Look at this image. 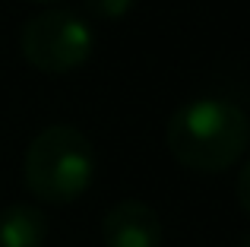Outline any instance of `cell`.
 Listing matches in <instances>:
<instances>
[{
  "label": "cell",
  "instance_id": "2",
  "mask_svg": "<svg viewBox=\"0 0 250 247\" xmlns=\"http://www.w3.org/2000/svg\"><path fill=\"white\" fill-rule=\"evenodd\" d=\"M95 178V149L70 124L44 127L25 149V187L35 200L63 206L80 200Z\"/></svg>",
  "mask_w": 250,
  "mask_h": 247
},
{
  "label": "cell",
  "instance_id": "1",
  "mask_svg": "<svg viewBox=\"0 0 250 247\" xmlns=\"http://www.w3.org/2000/svg\"><path fill=\"white\" fill-rule=\"evenodd\" d=\"M165 143L184 168L196 174H219L247 152L250 121L234 102L203 95L168 118Z\"/></svg>",
  "mask_w": 250,
  "mask_h": 247
},
{
  "label": "cell",
  "instance_id": "9",
  "mask_svg": "<svg viewBox=\"0 0 250 247\" xmlns=\"http://www.w3.org/2000/svg\"><path fill=\"white\" fill-rule=\"evenodd\" d=\"M32 3H57V0H32Z\"/></svg>",
  "mask_w": 250,
  "mask_h": 247
},
{
  "label": "cell",
  "instance_id": "4",
  "mask_svg": "<svg viewBox=\"0 0 250 247\" xmlns=\"http://www.w3.org/2000/svg\"><path fill=\"white\" fill-rule=\"evenodd\" d=\"M104 247H162V219L143 200H121L102 219Z\"/></svg>",
  "mask_w": 250,
  "mask_h": 247
},
{
  "label": "cell",
  "instance_id": "7",
  "mask_svg": "<svg viewBox=\"0 0 250 247\" xmlns=\"http://www.w3.org/2000/svg\"><path fill=\"white\" fill-rule=\"evenodd\" d=\"M234 190H238V203H241V209L247 212L250 216V162L244 168H241V174H238V187H234Z\"/></svg>",
  "mask_w": 250,
  "mask_h": 247
},
{
  "label": "cell",
  "instance_id": "8",
  "mask_svg": "<svg viewBox=\"0 0 250 247\" xmlns=\"http://www.w3.org/2000/svg\"><path fill=\"white\" fill-rule=\"evenodd\" d=\"M238 247H250V235H244V241H241Z\"/></svg>",
  "mask_w": 250,
  "mask_h": 247
},
{
  "label": "cell",
  "instance_id": "6",
  "mask_svg": "<svg viewBox=\"0 0 250 247\" xmlns=\"http://www.w3.org/2000/svg\"><path fill=\"white\" fill-rule=\"evenodd\" d=\"M133 6H136V0H85V10L95 19H104V22L124 19Z\"/></svg>",
  "mask_w": 250,
  "mask_h": 247
},
{
  "label": "cell",
  "instance_id": "3",
  "mask_svg": "<svg viewBox=\"0 0 250 247\" xmlns=\"http://www.w3.org/2000/svg\"><path fill=\"white\" fill-rule=\"evenodd\" d=\"M19 48L35 70L48 76H63L89 61L95 48V32L80 13L44 10L22 25Z\"/></svg>",
  "mask_w": 250,
  "mask_h": 247
},
{
  "label": "cell",
  "instance_id": "5",
  "mask_svg": "<svg viewBox=\"0 0 250 247\" xmlns=\"http://www.w3.org/2000/svg\"><path fill=\"white\" fill-rule=\"evenodd\" d=\"M48 219L38 206L10 203L0 209V247H44Z\"/></svg>",
  "mask_w": 250,
  "mask_h": 247
}]
</instances>
